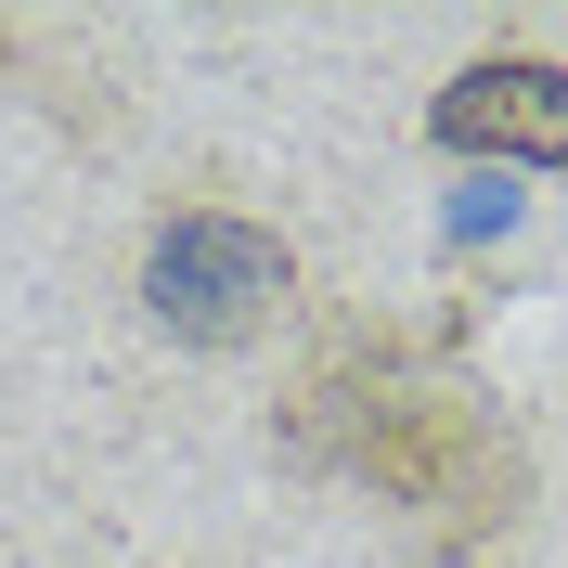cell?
Returning <instances> with one entry per match:
<instances>
[{
  "label": "cell",
  "instance_id": "2",
  "mask_svg": "<svg viewBox=\"0 0 568 568\" xmlns=\"http://www.w3.org/2000/svg\"><path fill=\"white\" fill-rule=\"evenodd\" d=\"M130 297H142V323L169 349H258L297 311V246H284L272 220L220 207V194H181V207L142 220Z\"/></svg>",
  "mask_w": 568,
  "mask_h": 568
},
{
  "label": "cell",
  "instance_id": "1",
  "mask_svg": "<svg viewBox=\"0 0 568 568\" xmlns=\"http://www.w3.org/2000/svg\"><path fill=\"white\" fill-rule=\"evenodd\" d=\"M272 439H284V465L400 504L439 556L517 530V504H530V453H517V426L491 414V388L439 375L400 323H349V336H323L311 375L284 388Z\"/></svg>",
  "mask_w": 568,
  "mask_h": 568
},
{
  "label": "cell",
  "instance_id": "3",
  "mask_svg": "<svg viewBox=\"0 0 568 568\" xmlns=\"http://www.w3.org/2000/svg\"><path fill=\"white\" fill-rule=\"evenodd\" d=\"M426 130H439V155H517V169H556V155H568V78L542 65V52L465 65Z\"/></svg>",
  "mask_w": 568,
  "mask_h": 568
}]
</instances>
